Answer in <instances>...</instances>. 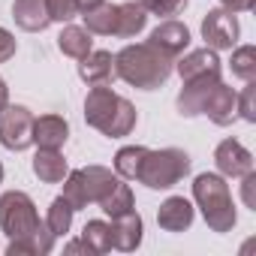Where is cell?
<instances>
[{
  "instance_id": "32",
  "label": "cell",
  "mask_w": 256,
  "mask_h": 256,
  "mask_svg": "<svg viewBox=\"0 0 256 256\" xmlns=\"http://www.w3.org/2000/svg\"><path fill=\"white\" fill-rule=\"evenodd\" d=\"M241 196H244V205L256 211V172H247V175H244V184H241Z\"/></svg>"
},
{
  "instance_id": "17",
  "label": "cell",
  "mask_w": 256,
  "mask_h": 256,
  "mask_svg": "<svg viewBox=\"0 0 256 256\" xmlns=\"http://www.w3.org/2000/svg\"><path fill=\"white\" fill-rule=\"evenodd\" d=\"M157 223L166 232H184L193 226V205L184 196H169L157 211Z\"/></svg>"
},
{
  "instance_id": "34",
  "label": "cell",
  "mask_w": 256,
  "mask_h": 256,
  "mask_svg": "<svg viewBox=\"0 0 256 256\" xmlns=\"http://www.w3.org/2000/svg\"><path fill=\"white\" fill-rule=\"evenodd\" d=\"M223 4V10H229V12H250L253 6H256V0H220Z\"/></svg>"
},
{
  "instance_id": "15",
  "label": "cell",
  "mask_w": 256,
  "mask_h": 256,
  "mask_svg": "<svg viewBox=\"0 0 256 256\" xmlns=\"http://www.w3.org/2000/svg\"><path fill=\"white\" fill-rule=\"evenodd\" d=\"M148 42L157 46L163 54L178 58V54L190 46V30H187V24H181V22H163V24H157V28L151 30V40H148Z\"/></svg>"
},
{
  "instance_id": "12",
  "label": "cell",
  "mask_w": 256,
  "mask_h": 256,
  "mask_svg": "<svg viewBox=\"0 0 256 256\" xmlns=\"http://www.w3.org/2000/svg\"><path fill=\"white\" fill-rule=\"evenodd\" d=\"M70 139V124L60 114H42L34 118V145L48 148V151H60Z\"/></svg>"
},
{
  "instance_id": "21",
  "label": "cell",
  "mask_w": 256,
  "mask_h": 256,
  "mask_svg": "<svg viewBox=\"0 0 256 256\" xmlns=\"http://www.w3.org/2000/svg\"><path fill=\"white\" fill-rule=\"evenodd\" d=\"M70 166L64 160L60 151H48V148H40L36 157H34V175L42 181V184H60L66 178Z\"/></svg>"
},
{
  "instance_id": "23",
  "label": "cell",
  "mask_w": 256,
  "mask_h": 256,
  "mask_svg": "<svg viewBox=\"0 0 256 256\" xmlns=\"http://www.w3.org/2000/svg\"><path fill=\"white\" fill-rule=\"evenodd\" d=\"M108 217H120V214H126V211H136V202H133V190H130V184H124V178H118V184L96 202Z\"/></svg>"
},
{
  "instance_id": "26",
  "label": "cell",
  "mask_w": 256,
  "mask_h": 256,
  "mask_svg": "<svg viewBox=\"0 0 256 256\" xmlns=\"http://www.w3.org/2000/svg\"><path fill=\"white\" fill-rule=\"evenodd\" d=\"M82 18H84V28H88L90 34L112 36V30H114V18H118V6H112V4H100V6L82 12Z\"/></svg>"
},
{
  "instance_id": "27",
  "label": "cell",
  "mask_w": 256,
  "mask_h": 256,
  "mask_svg": "<svg viewBox=\"0 0 256 256\" xmlns=\"http://www.w3.org/2000/svg\"><path fill=\"white\" fill-rule=\"evenodd\" d=\"M72 205L64 199V196H58L52 205H48V214H46V226H48V232L54 235V238H60V235H66L70 232V226H72Z\"/></svg>"
},
{
  "instance_id": "35",
  "label": "cell",
  "mask_w": 256,
  "mask_h": 256,
  "mask_svg": "<svg viewBox=\"0 0 256 256\" xmlns=\"http://www.w3.org/2000/svg\"><path fill=\"white\" fill-rule=\"evenodd\" d=\"M64 253H70V256H76V253H84V256H90L88 253V247H84V241L78 238V241H70L66 247H64Z\"/></svg>"
},
{
  "instance_id": "22",
  "label": "cell",
  "mask_w": 256,
  "mask_h": 256,
  "mask_svg": "<svg viewBox=\"0 0 256 256\" xmlns=\"http://www.w3.org/2000/svg\"><path fill=\"white\" fill-rule=\"evenodd\" d=\"M94 34L88 30V28H76V24H66L64 30H60V36H58V48L66 54V58H84L90 48H94V40H90Z\"/></svg>"
},
{
  "instance_id": "10",
  "label": "cell",
  "mask_w": 256,
  "mask_h": 256,
  "mask_svg": "<svg viewBox=\"0 0 256 256\" xmlns=\"http://www.w3.org/2000/svg\"><path fill=\"white\" fill-rule=\"evenodd\" d=\"M142 217L136 211H126L120 217H112L108 223V235H112V247L120 250V253H133L139 244H142Z\"/></svg>"
},
{
  "instance_id": "9",
  "label": "cell",
  "mask_w": 256,
  "mask_h": 256,
  "mask_svg": "<svg viewBox=\"0 0 256 256\" xmlns=\"http://www.w3.org/2000/svg\"><path fill=\"white\" fill-rule=\"evenodd\" d=\"M214 163L226 178H244L247 172H253V157L238 139H223L214 151Z\"/></svg>"
},
{
  "instance_id": "37",
  "label": "cell",
  "mask_w": 256,
  "mask_h": 256,
  "mask_svg": "<svg viewBox=\"0 0 256 256\" xmlns=\"http://www.w3.org/2000/svg\"><path fill=\"white\" fill-rule=\"evenodd\" d=\"M4 106H10V88H6V82L0 78V108Z\"/></svg>"
},
{
  "instance_id": "1",
  "label": "cell",
  "mask_w": 256,
  "mask_h": 256,
  "mask_svg": "<svg viewBox=\"0 0 256 256\" xmlns=\"http://www.w3.org/2000/svg\"><path fill=\"white\" fill-rule=\"evenodd\" d=\"M175 70V58L163 54L151 42H136V46H124L114 54V76L124 78L126 84L142 88V90H157L169 82Z\"/></svg>"
},
{
  "instance_id": "5",
  "label": "cell",
  "mask_w": 256,
  "mask_h": 256,
  "mask_svg": "<svg viewBox=\"0 0 256 256\" xmlns=\"http://www.w3.org/2000/svg\"><path fill=\"white\" fill-rule=\"evenodd\" d=\"M114 184H118V175L112 169H106V166H84V169L66 172L60 196L72 205V211H78V208H88L90 202H100Z\"/></svg>"
},
{
  "instance_id": "18",
  "label": "cell",
  "mask_w": 256,
  "mask_h": 256,
  "mask_svg": "<svg viewBox=\"0 0 256 256\" xmlns=\"http://www.w3.org/2000/svg\"><path fill=\"white\" fill-rule=\"evenodd\" d=\"M52 247H54V235L48 232V226H46V220H42V226L34 229L30 235L10 238L6 253H10V256H46V253H52Z\"/></svg>"
},
{
  "instance_id": "29",
  "label": "cell",
  "mask_w": 256,
  "mask_h": 256,
  "mask_svg": "<svg viewBox=\"0 0 256 256\" xmlns=\"http://www.w3.org/2000/svg\"><path fill=\"white\" fill-rule=\"evenodd\" d=\"M46 10H48V18L60 22V24H70L78 16V4H76V0H46Z\"/></svg>"
},
{
  "instance_id": "31",
  "label": "cell",
  "mask_w": 256,
  "mask_h": 256,
  "mask_svg": "<svg viewBox=\"0 0 256 256\" xmlns=\"http://www.w3.org/2000/svg\"><path fill=\"white\" fill-rule=\"evenodd\" d=\"M253 94H256V84H253V82H247V88L241 90V96H238V102H235L238 114H241L247 124H256V112H253Z\"/></svg>"
},
{
  "instance_id": "2",
  "label": "cell",
  "mask_w": 256,
  "mask_h": 256,
  "mask_svg": "<svg viewBox=\"0 0 256 256\" xmlns=\"http://www.w3.org/2000/svg\"><path fill=\"white\" fill-rule=\"evenodd\" d=\"M84 120L108 139L130 136L136 126V106L106 84H90L84 100Z\"/></svg>"
},
{
  "instance_id": "30",
  "label": "cell",
  "mask_w": 256,
  "mask_h": 256,
  "mask_svg": "<svg viewBox=\"0 0 256 256\" xmlns=\"http://www.w3.org/2000/svg\"><path fill=\"white\" fill-rule=\"evenodd\" d=\"M148 16H175L187 6V0H133Z\"/></svg>"
},
{
  "instance_id": "19",
  "label": "cell",
  "mask_w": 256,
  "mask_h": 256,
  "mask_svg": "<svg viewBox=\"0 0 256 256\" xmlns=\"http://www.w3.org/2000/svg\"><path fill=\"white\" fill-rule=\"evenodd\" d=\"M12 18L22 30L28 34H36V30H46L52 24L48 18V10H46V0H16L12 4Z\"/></svg>"
},
{
  "instance_id": "16",
  "label": "cell",
  "mask_w": 256,
  "mask_h": 256,
  "mask_svg": "<svg viewBox=\"0 0 256 256\" xmlns=\"http://www.w3.org/2000/svg\"><path fill=\"white\" fill-rule=\"evenodd\" d=\"M78 78L88 84H108L114 78V58L112 52H88L78 58Z\"/></svg>"
},
{
  "instance_id": "33",
  "label": "cell",
  "mask_w": 256,
  "mask_h": 256,
  "mask_svg": "<svg viewBox=\"0 0 256 256\" xmlns=\"http://www.w3.org/2000/svg\"><path fill=\"white\" fill-rule=\"evenodd\" d=\"M12 54H16V36L6 28H0V64H6Z\"/></svg>"
},
{
  "instance_id": "38",
  "label": "cell",
  "mask_w": 256,
  "mask_h": 256,
  "mask_svg": "<svg viewBox=\"0 0 256 256\" xmlns=\"http://www.w3.org/2000/svg\"><path fill=\"white\" fill-rule=\"evenodd\" d=\"M0 181H4V163H0Z\"/></svg>"
},
{
  "instance_id": "8",
  "label": "cell",
  "mask_w": 256,
  "mask_h": 256,
  "mask_svg": "<svg viewBox=\"0 0 256 256\" xmlns=\"http://www.w3.org/2000/svg\"><path fill=\"white\" fill-rule=\"evenodd\" d=\"M238 18L229 10H211L202 18V40L214 52H232L238 46Z\"/></svg>"
},
{
  "instance_id": "13",
  "label": "cell",
  "mask_w": 256,
  "mask_h": 256,
  "mask_svg": "<svg viewBox=\"0 0 256 256\" xmlns=\"http://www.w3.org/2000/svg\"><path fill=\"white\" fill-rule=\"evenodd\" d=\"M220 82V76H202V78H190L184 82L181 94H178V112L184 118H196L202 114V106L208 100V94L214 90V84Z\"/></svg>"
},
{
  "instance_id": "4",
  "label": "cell",
  "mask_w": 256,
  "mask_h": 256,
  "mask_svg": "<svg viewBox=\"0 0 256 256\" xmlns=\"http://www.w3.org/2000/svg\"><path fill=\"white\" fill-rule=\"evenodd\" d=\"M190 172V157L181 148H163V151H148L142 166H139V184L151 190H169L175 187L184 175Z\"/></svg>"
},
{
  "instance_id": "25",
  "label": "cell",
  "mask_w": 256,
  "mask_h": 256,
  "mask_svg": "<svg viewBox=\"0 0 256 256\" xmlns=\"http://www.w3.org/2000/svg\"><path fill=\"white\" fill-rule=\"evenodd\" d=\"M82 241L88 247L90 256H102L112 250V235H108V223L106 220H88L82 229Z\"/></svg>"
},
{
  "instance_id": "20",
  "label": "cell",
  "mask_w": 256,
  "mask_h": 256,
  "mask_svg": "<svg viewBox=\"0 0 256 256\" xmlns=\"http://www.w3.org/2000/svg\"><path fill=\"white\" fill-rule=\"evenodd\" d=\"M145 24H148V12L139 4H133V0H130V4H118V18H114L112 36L133 40V36H139L145 30Z\"/></svg>"
},
{
  "instance_id": "3",
  "label": "cell",
  "mask_w": 256,
  "mask_h": 256,
  "mask_svg": "<svg viewBox=\"0 0 256 256\" xmlns=\"http://www.w3.org/2000/svg\"><path fill=\"white\" fill-rule=\"evenodd\" d=\"M193 199L208 223L211 232H232L235 226V205H232V193L229 184L223 181V175L214 172H202L193 181Z\"/></svg>"
},
{
  "instance_id": "24",
  "label": "cell",
  "mask_w": 256,
  "mask_h": 256,
  "mask_svg": "<svg viewBox=\"0 0 256 256\" xmlns=\"http://www.w3.org/2000/svg\"><path fill=\"white\" fill-rule=\"evenodd\" d=\"M145 154H148V148H142V145H126V148H120L114 154V175L124 178V181H136Z\"/></svg>"
},
{
  "instance_id": "7",
  "label": "cell",
  "mask_w": 256,
  "mask_h": 256,
  "mask_svg": "<svg viewBox=\"0 0 256 256\" xmlns=\"http://www.w3.org/2000/svg\"><path fill=\"white\" fill-rule=\"evenodd\" d=\"M0 145L6 151H24L34 145V114L24 106L0 108Z\"/></svg>"
},
{
  "instance_id": "28",
  "label": "cell",
  "mask_w": 256,
  "mask_h": 256,
  "mask_svg": "<svg viewBox=\"0 0 256 256\" xmlns=\"http://www.w3.org/2000/svg\"><path fill=\"white\" fill-rule=\"evenodd\" d=\"M229 66H232V76H235V78H241V82H253V78H256V48H253V46H241V48H235Z\"/></svg>"
},
{
  "instance_id": "11",
  "label": "cell",
  "mask_w": 256,
  "mask_h": 256,
  "mask_svg": "<svg viewBox=\"0 0 256 256\" xmlns=\"http://www.w3.org/2000/svg\"><path fill=\"white\" fill-rule=\"evenodd\" d=\"M235 102H238V94H235L229 84L217 82V84H214V90L208 94L205 106H202V114H208V118H211L217 126H229V124L238 118V108H235Z\"/></svg>"
},
{
  "instance_id": "14",
  "label": "cell",
  "mask_w": 256,
  "mask_h": 256,
  "mask_svg": "<svg viewBox=\"0 0 256 256\" xmlns=\"http://www.w3.org/2000/svg\"><path fill=\"white\" fill-rule=\"evenodd\" d=\"M175 70H178L181 82L202 78V76H220V58L214 48H199V52H190L181 60H175Z\"/></svg>"
},
{
  "instance_id": "36",
  "label": "cell",
  "mask_w": 256,
  "mask_h": 256,
  "mask_svg": "<svg viewBox=\"0 0 256 256\" xmlns=\"http://www.w3.org/2000/svg\"><path fill=\"white\" fill-rule=\"evenodd\" d=\"M78 4V12H88V10H94V6H100V4H106V0H76Z\"/></svg>"
},
{
  "instance_id": "6",
  "label": "cell",
  "mask_w": 256,
  "mask_h": 256,
  "mask_svg": "<svg viewBox=\"0 0 256 256\" xmlns=\"http://www.w3.org/2000/svg\"><path fill=\"white\" fill-rule=\"evenodd\" d=\"M42 220L36 214V205L28 193L22 190H10L0 196V229L6 238H22L30 235L34 229H40Z\"/></svg>"
}]
</instances>
